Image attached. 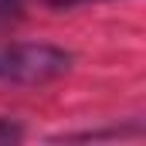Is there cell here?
Returning <instances> with one entry per match:
<instances>
[{"label":"cell","instance_id":"1","mask_svg":"<svg viewBox=\"0 0 146 146\" xmlns=\"http://www.w3.org/2000/svg\"><path fill=\"white\" fill-rule=\"evenodd\" d=\"M72 51L58 44H0V82L7 85H51L72 72Z\"/></svg>","mask_w":146,"mask_h":146},{"label":"cell","instance_id":"2","mask_svg":"<svg viewBox=\"0 0 146 146\" xmlns=\"http://www.w3.org/2000/svg\"><path fill=\"white\" fill-rule=\"evenodd\" d=\"M143 126L139 122H129V126H112V129H85V133H65L61 139H126V136H139Z\"/></svg>","mask_w":146,"mask_h":146},{"label":"cell","instance_id":"3","mask_svg":"<svg viewBox=\"0 0 146 146\" xmlns=\"http://www.w3.org/2000/svg\"><path fill=\"white\" fill-rule=\"evenodd\" d=\"M27 3H31V0H0V27L21 21V14H24Z\"/></svg>","mask_w":146,"mask_h":146},{"label":"cell","instance_id":"4","mask_svg":"<svg viewBox=\"0 0 146 146\" xmlns=\"http://www.w3.org/2000/svg\"><path fill=\"white\" fill-rule=\"evenodd\" d=\"M21 139H24V129L14 119H0V143H21Z\"/></svg>","mask_w":146,"mask_h":146},{"label":"cell","instance_id":"5","mask_svg":"<svg viewBox=\"0 0 146 146\" xmlns=\"http://www.w3.org/2000/svg\"><path fill=\"white\" fill-rule=\"evenodd\" d=\"M51 10H72V7H82V3H99V0H44Z\"/></svg>","mask_w":146,"mask_h":146}]
</instances>
